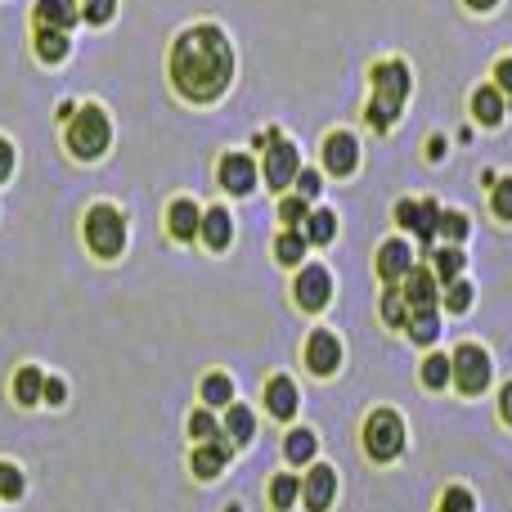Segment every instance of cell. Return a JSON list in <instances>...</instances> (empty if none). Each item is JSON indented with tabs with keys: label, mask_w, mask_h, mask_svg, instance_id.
<instances>
[{
	"label": "cell",
	"mask_w": 512,
	"mask_h": 512,
	"mask_svg": "<svg viewBox=\"0 0 512 512\" xmlns=\"http://www.w3.org/2000/svg\"><path fill=\"white\" fill-rule=\"evenodd\" d=\"M234 77V50L225 41L221 27H194L176 41L171 50V81L180 86V95L194 104H212L225 95Z\"/></svg>",
	"instance_id": "cell-1"
},
{
	"label": "cell",
	"mask_w": 512,
	"mask_h": 512,
	"mask_svg": "<svg viewBox=\"0 0 512 512\" xmlns=\"http://www.w3.org/2000/svg\"><path fill=\"white\" fill-rule=\"evenodd\" d=\"M373 81H378V95H373V104H369V122L378 126V131H387L409 95V68L405 63H382V68L373 72Z\"/></svg>",
	"instance_id": "cell-2"
},
{
	"label": "cell",
	"mask_w": 512,
	"mask_h": 512,
	"mask_svg": "<svg viewBox=\"0 0 512 512\" xmlns=\"http://www.w3.org/2000/svg\"><path fill=\"white\" fill-rule=\"evenodd\" d=\"M108 140H113V131H108V117L104 108H81L77 117H72L68 126V149L77 153V158H99V153L108 149Z\"/></svg>",
	"instance_id": "cell-3"
},
{
	"label": "cell",
	"mask_w": 512,
	"mask_h": 512,
	"mask_svg": "<svg viewBox=\"0 0 512 512\" xmlns=\"http://www.w3.org/2000/svg\"><path fill=\"white\" fill-rule=\"evenodd\" d=\"M364 450L382 463L405 450V423H400L396 409H373L369 414V423H364Z\"/></svg>",
	"instance_id": "cell-4"
},
{
	"label": "cell",
	"mask_w": 512,
	"mask_h": 512,
	"mask_svg": "<svg viewBox=\"0 0 512 512\" xmlns=\"http://www.w3.org/2000/svg\"><path fill=\"white\" fill-rule=\"evenodd\" d=\"M86 243L95 256H117L126 248V221L117 207H90L86 212Z\"/></svg>",
	"instance_id": "cell-5"
},
{
	"label": "cell",
	"mask_w": 512,
	"mask_h": 512,
	"mask_svg": "<svg viewBox=\"0 0 512 512\" xmlns=\"http://www.w3.org/2000/svg\"><path fill=\"white\" fill-rule=\"evenodd\" d=\"M454 387L463 391V396H481V391L490 387V355L481 351V346H459L454 351Z\"/></svg>",
	"instance_id": "cell-6"
},
{
	"label": "cell",
	"mask_w": 512,
	"mask_h": 512,
	"mask_svg": "<svg viewBox=\"0 0 512 512\" xmlns=\"http://www.w3.org/2000/svg\"><path fill=\"white\" fill-rule=\"evenodd\" d=\"M265 144H270V153H265V180H270V189L292 185L297 171H301L297 149H292L288 140H279V135H265Z\"/></svg>",
	"instance_id": "cell-7"
},
{
	"label": "cell",
	"mask_w": 512,
	"mask_h": 512,
	"mask_svg": "<svg viewBox=\"0 0 512 512\" xmlns=\"http://www.w3.org/2000/svg\"><path fill=\"white\" fill-rule=\"evenodd\" d=\"M396 221L405 225V230H414L418 243H432L436 234H441V207L436 203H400Z\"/></svg>",
	"instance_id": "cell-8"
},
{
	"label": "cell",
	"mask_w": 512,
	"mask_h": 512,
	"mask_svg": "<svg viewBox=\"0 0 512 512\" xmlns=\"http://www.w3.org/2000/svg\"><path fill=\"white\" fill-rule=\"evenodd\" d=\"M328 297H333V279H328L324 265H306L297 274V306L301 310H324Z\"/></svg>",
	"instance_id": "cell-9"
},
{
	"label": "cell",
	"mask_w": 512,
	"mask_h": 512,
	"mask_svg": "<svg viewBox=\"0 0 512 512\" xmlns=\"http://www.w3.org/2000/svg\"><path fill=\"white\" fill-rule=\"evenodd\" d=\"M337 364H342V342H337L328 328L310 333V342H306V369L319 373V378H328V373H337Z\"/></svg>",
	"instance_id": "cell-10"
},
{
	"label": "cell",
	"mask_w": 512,
	"mask_h": 512,
	"mask_svg": "<svg viewBox=\"0 0 512 512\" xmlns=\"http://www.w3.org/2000/svg\"><path fill=\"white\" fill-rule=\"evenodd\" d=\"M333 495H337V472L324 468V463H315L310 477L301 481V504H306L310 512H328L333 508Z\"/></svg>",
	"instance_id": "cell-11"
},
{
	"label": "cell",
	"mask_w": 512,
	"mask_h": 512,
	"mask_svg": "<svg viewBox=\"0 0 512 512\" xmlns=\"http://www.w3.org/2000/svg\"><path fill=\"white\" fill-rule=\"evenodd\" d=\"M230 450H234L230 436H216V441H198V450H194V477H198V481L221 477L225 463H230Z\"/></svg>",
	"instance_id": "cell-12"
},
{
	"label": "cell",
	"mask_w": 512,
	"mask_h": 512,
	"mask_svg": "<svg viewBox=\"0 0 512 512\" xmlns=\"http://www.w3.org/2000/svg\"><path fill=\"white\" fill-rule=\"evenodd\" d=\"M324 167L333 171V176H351V171L360 167V144H355V135L337 131L333 140L324 144Z\"/></svg>",
	"instance_id": "cell-13"
},
{
	"label": "cell",
	"mask_w": 512,
	"mask_h": 512,
	"mask_svg": "<svg viewBox=\"0 0 512 512\" xmlns=\"http://www.w3.org/2000/svg\"><path fill=\"white\" fill-rule=\"evenodd\" d=\"M405 306L414 310H436V270H409L405 274Z\"/></svg>",
	"instance_id": "cell-14"
},
{
	"label": "cell",
	"mask_w": 512,
	"mask_h": 512,
	"mask_svg": "<svg viewBox=\"0 0 512 512\" xmlns=\"http://www.w3.org/2000/svg\"><path fill=\"white\" fill-rule=\"evenodd\" d=\"M409 270H414V252H409V243L405 239L382 243V252H378V274L382 279L396 283V279H405Z\"/></svg>",
	"instance_id": "cell-15"
},
{
	"label": "cell",
	"mask_w": 512,
	"mask_h": 512,
	"mask_svg": "<svg viewBox=\"0 0 512 512\" xmlns=\"http://www.w3.org/2000/svg\"><path fill=\"white\" fill-rule=\"evenodd\" d=\"M221 185L230 189V194H252L256 185V162L248 153H230V158L221 162Z\"/></svg>",
	"instance_id": "cell-16"
},
{
	"label": "cell",
	"mask_w": 512,
	"mask_h": 512,
	"mask_svg": "<svg viewBox=\"0 0 512 512\" xmlns=\"http://www.w3.org/2000/svg\"><path fill=\"white\" fill-rule=\"evenodd\" d=\"M81 18L77 0H36V23L41 27H54V32H68L72 23Z\"/></svg>",
	"instance_id": "cell-17"
},
{
	"label": "cell",
	"mask_w": 512,
	"mask_h": 512,
	"mask_svg": "<svg viewBox=\"0 0 512 512\" xmlns=\"http://www.w3.org/2000/svg\"><path fill=\"white\" fill-rule=\"evenodd\" d=\"M265 409H270L279 423H288V418L297 414V387H292V378H270V387H265Z\"/></svg>",
	"instance_id": "cell-18"
},
{
	"label": "cell",
	"mask_w": 512,
	"mask_h": 512,
	"mask_svg": "<svg viewBox=\"0 0 512 512\" xmlns=\"http://www.w3.org/2000/svg\"><path fill=\"white\" fill-rule=\"evenodd\" d=\"M230 234H234V221L225 207H212V212H203V243L207 248H230Z\"/></svg>",
	"instance_id": "cell-19"
},
{
	"label": "cell",
	"mask_w": 512,
	"mask_h": 512,
	"mask_svg": "<svg viewBox=\"0 0 512 512\" xmlns=\"http://www.w3.org/2000/svg\"><path fill=\"white\" fill-rule=\"evenodd\" d=\"M171 234H176V239H194V234H203V212H198V203H189V198L171 203Z\"/></svg>",
	"instance_id": "cell-20"
},
{
	"label": "cell",
	"mask_w": 512,
	"mask_h": 512,
	"mask_svg": "<svg viewBox=\"0 0 512 512\" xmlns=\"http://www.w3.org/2000/svg\"><path fill=\"white\" fill-rule=\"evenodd\" d=\"M319 441L315 432H306V427H297V432H288V441H283V454H288L292 468H310V459H315Z\"/></svg>",
	"instance_id": "cell-21"
},
{
	"label": "cell",
	"mask_w": 512,
	"mask_h": 512,
	"mask_svg": "<svg viewBox=\"0 0 512 512\" xmlns=\"http://www.w3.org/2000/svg\"><path fill=\"white\" fill-rule=\"evenodd\" d=\"M472 113H477V122H486V126L504 122V95H499V86H481L477 95H472Z\"/></svg>",
	"instance_id": "cell-22"
},
{
	"label": "cell",
	"mask_w": 512,
	"mask_h": 512,
	"mask_svg": "<svg viewBox=\"0 0 512 512\" xmlns=\"http://www.w3.org/2000/svg\"><path fill=\"white\" fill-rule=\"evenodd\" d=\"M14 400L18 405H36V400H45V378H41V369H18L14 373Z\"/></svg>",
	"instance_id": "cell-23"
},
{
	"label": "cell",
	"mask_w": 512,
	"mask_h": 512,
	"mask_svg": "<svg viewBox=\"0 0 512 512\" xmlns=\"http://www.w3.org/2000/svg\"><path fill=\"white\" fill-rule=\"evenodd\" d=\"M225 436H230L234 445H248L252 436H256V418H252V409L230 405V414H225Z\"/></svg>",
	"instance_id": "cell-24"
},
{
	"label": "cell",
	"mask_w": 512,
	"mask_h": 512,
	"mask_svg": "<svg viewBox=\"0 0 512 512\" xmlns=\"http://www.w3.org/2000/svg\"><path fill=\"white\" fill-rule=\"evenodd\" d=\"M68 36L63 32H54V27H41V32H36V54H41L45 63H63L68 59Z\"/></svg>",
	"instance_id": "cell-25"
},
{
	"label": "cell",
	"mask_w": 512,
	"mask_h": 512,
	"mask_svg": "<svg viewBox=\"0 0 512 512\" xmlns=\"http://www.w3.org/2000/svg\"><path fill=\"white\" fill-rule=\"evenodd\" d=\"M405 328H409V337H414L418 346H432L436 337H441V319H436V310H414Z\"/></svg>",
	"instance_id": "cell-26"
},
{
	"label": "cell",
	"mask_w": 512,
	"mask_h": 512,
	"mask_svg": "<svg viewBox=\"0 0 512 512\" xmlns=\"http://www.w3.org/2000/svg\"><path fill=\"white\" fill-rule=\"evenodd\" d=\"M203 405H234V382L225 373H207L203 378Z\"/></svg>",
	"instance_id": "cell-27"
},
{
	"label": "cell",
	"mask_w": 512,
	"mask_h": 512,
	"mask_svg": "<svg viewBox=\"0 0 512 512\" xmlns=\"http://www.w3.org/2000/svg\"><path fill=\"white\" fill-rule=\"evenodd\" d=\"M297 499H301V481L297 477H288V472H283V477H274L270 481V504L274 508H292V504H297Z\"/></svg>",
	"instance_id": "cell-28"
},
{
	"label": "cell",
	"mask_w": 512,
	"mask_h": 512,
	"mask_svg": "<svg viewBox=\"0 0 512 512\" xmlns=\"http://www.w3.org/2000/svg\"><path fill=\"white\" fill-rule=\"evenodd\" d=\"M450 378H454V360H450V355H432V360L423 364V382H427L432 391L450 387Z\"/></svg>",
	"instance_id": "cell-29"
},
{
	"label": "cell",
	"mask_w": 512,
	"mask_h": 512,
	"mask_svg": "<svg viewBox=\"0 0 512 512\" xmlns=\"http://www.w3.org/2000/svg\"><path fill=\"white\" fill-rule=\"evenodd\" d=\"M306 234L301 230H288V234H279V243H274V252H279V261L283 265H301V256H306Z\"/></svg>",
	"instance_id": "cell-30"
},
{
	"label": "cell",
	"mask_w": 512,
	"mask_h": 512,
	"mask_svg": "<svg viewBox=\"0 0 512 512\" xmlns=\"http://www.w3.org/2000/svg\"><path fill=\"white\" fill-rule=\"evenodd\" d=\"M337 234V216L333 212H310L306 216V239L310 243H333Z\"/></svg>",
	"instance_id": "cell-31"
},
{
	"label": "cell",
	"mask_w": 512,
	"mask_h": 512,
	"mask_svg": "<svg viewBox=\"0 0 512 512\" xmlns=\"http://www.w3.org/2000/svg\"><path fill=\"white\" fill-rule=\"evenodd\" d=\"M436 279H445V283H454L463 274V252L459 248H445V252H436Z\"/></svg>",
	"instance_id": "cell-32"
},
{
	"label": "cell",
	"mask_w": 512,
	"mask_h": 512,
	"mask_svg": "<svg viewBox=\"0 0 512 512\" xmlns=\"http://www.w3.org/2000/svg\"><path fill=\"white\" fill-rule=\"evenodd\" d=\"M382 319H387L391 328H405V324H409V306H405V292H387V297H382Z\"/></svg>",
	"instance_id": "cell-33"
},
{
	"label": "cell",
	"mask_w": 512,
	"mask_h": 512,
	"mask_svg": "<svg viewBox=\"0 0 512 512\" xmlns=\"http://www.w3.org/2000/svg\"><path fill=\"white\" fill-rule=\"evenodd\" d=\"M472 306V283L468 279H454L450 288H445V310H454V315H463V310Z\"/></svg>",
	"instance_id": "cell-34"
},
{
	"label": "cell",
	"mask_w": 512,
	"mask_h": 512,
	"mask_svg": "<svg viewBox=\"0 0 512 512\" xmlns=\"http://www.w3.org/2000/svg\"><path fill=\"white\" fill-rule=\"evenodd\" d=\"M18 495H23V472H18L14 463H0V499L9 504V499H18Z\"/></svg>",
	"instance_id": "cell-35"
},
{
	"label": "cell",
	"mask_w": 512,
	"mask_h": 512,
	"mask_svg": "<svg viewBox=\"0 0 512 512\" xmlns=\"http://www.w3.org/2000/svg\"><path fill=\"white\" fill-rule=\"evenodd\" d=\"M189 432H194V441H216V436H221V423H216L207 409H198V414L189 418Z\"/></svg>",
	"instance_id": "cell-36"
},
{
	"label": "cell",
	"mask_w": 512,
	"mask_h": 512,
	"mask_svg": "<svg viewBox=\"0 0 512 512\" xmlns=\"http://www.w3.org/2000/svg\"><path fill=\"white\" fill-rule=\"evenodd\" d=\"M441 234L450 243H463V239H468V216H463V212H441Z\"/></svg>",
	"instance_id": "cell-37"
},
{
	"label": "cell",
	"mask_w": 512,
	"mask_h": 512,
	"mask_svg": "<svg viewBox=\"0 0 512 512\" xmlns=\"http://www.w3.org/2000/svg\"><path fill=\"white\" fill-rule=\"evenodd\" d=\"M441 512H477V499H472L463 486H454V490H445Z\"/></svg>",
	"instance_id": "cell-38"
},
{
	"label": "cell",
	"mask_w": 512,
	"mask_h": 512,
	"mask_svg": "<svg viewBox=\"0 0 512 512\" xmlns=\"http://www.w3.org/2000/svg\"><path fill=\"white\" fill-rule=\"evenodd\" d=\"M495 216L499 221H512V180H495Z\"/></svg>",
	"instance_id": "cell-39"
},
{
	"label": "cell",
	"mask_w": 512,
	"mask_h": 512,
	"mask_svg": "<svg viewBox=\"0 0 512 512\" xmlns=\"http://www.w3.org/2000/svg\"><path fill=\"white\" fill-rule=\"evenodd\" d=\"M113 9H117V0H86V9H81V18H86V23H108V18H113Z\"/></svg>",
	"instance_id": "cell-40"
},
{
	"label": "cell",
	"mask_w": 512,
	"mask_h": 512,
	"mask_svg": "<svg viewBox=\"0 0 512 512\" xmlns=\"http://www.w3.org/2000/svg\"><path fill=\"white\" fill-rule=\"evenodd\" d=\"M279 216H283V225H301L310 216V207H306V198H288V203L279 207Z\"/></svg>",
	"instance_id": "cell-41"
},
{
	"label": "cell",
	"mask_w": 512,
	"mask_h": 512,
	"mask_svg": "<svg viewBox=\"0 0 512 512\" xmlns=\"http://www.w3.org/2000/svg\"><path fill=\"white\" fill-rule=\"evenodd\" d=\"M297 189H301V198L310 203V198L319 194V176H315V171H297Z\"/></svg>",
	"instance_id": "cell-42"
},
{
	"label": "cell",
	"mask_w": 512,
	"mask_h": 512,
	"mask_svg": "<svg viewBox=\"0 0 512 512\" xmlns=\"http://www.w3.org/2000/svg\"><path fill=\"white\" fill-rule=\"evenodd\" d=\"M9 176H14V144L0 140V180H9Z\"/></svg>",
	"instance_id": "cell-43"
},
{
	"label": "cell",
	"mask_w": 512,
	"mask_h": 512,
	"mask_svg": "<svg viewBox=\"0 0 512 512\" xmlns=\"http://www.w3.org/2000/svg\"><path fill=\"white\" fill-rule=\"evenodd\" d=\"M45 400H50V405H63V400H68V387H63L59 378H45Z\"/></svg>",
	"instance_id": "cell-44"
},
{
	"label": "cell",
	"mask_w": 512,
	"mask_h": 512,
	"mask_svg": "<svg viewBox=\"0 0 512 512\" xmlns=\"http://www.w3.org/2000/svg\"><path fill=\"white\" fill-rule=\"evenodd\" d=\"M495 86H499V90H508V95H512V59H504V63L495 68Z\"/></svg>",
	"instance_id": "cell-45"
},
{
	"label": "cell",
	"mask_w": 512,
	"mask_h": 512,
	"mask_svg": "<svg viewBox=\"0 0 512 512\" xmlns=\"http://www.w3.org/2000/svg\"><path fill=\"white\" fill-rule=\"evenodd\" d=\"M499 409H504V418H508V423H512V382H508V387H504V400H499Z\"/></svg>",
	"instance_id": "cell-46"
},
{
	"label": "cell",
	"mask_w": 512,
	"mask_h": 512,
	"mask_svg": "<svg viewBox=\"0 0 512 512\" xmlns=\"http://www.w3.org/2000/svg\"><path fill=\"white\" fill-rule=\"evenodd\" d=\"M468 5H472V9H495L499 0H468Z\"/></svg>",
	"instance_id": "cell-47"
}]
</instances>
